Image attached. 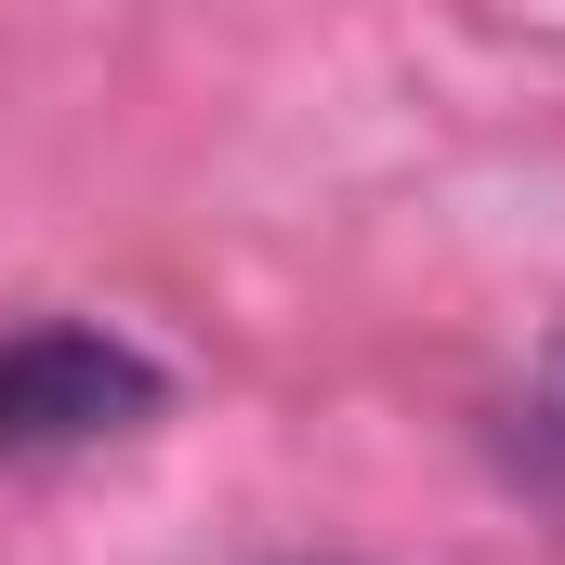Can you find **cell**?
Instances as JSON below:
<instances>
[{
  "label": "cell",
  "instance_id": "1",
  "mask_svg": "<svg viewBox=\"0 0 565 565\" xmlns=\"http://www.w3.org/2000/svg\"><path fill=\"white\" fill-rule=\"evenodd\" d=\"M145 408H158V369L132 342H106V329H26V342H0V460L132 434Z\"/></svg>",
  "mask_w": 565,
  "mask_h": 565
}]
</instances>
